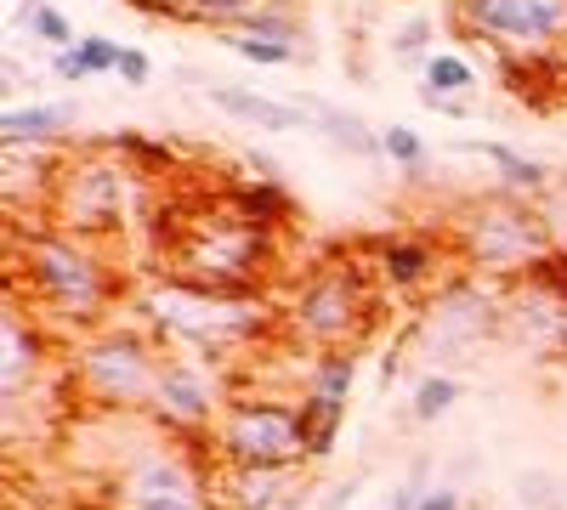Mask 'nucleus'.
Here are the masks:
<instances>
[{"label": "nucleus", "mask_w": 567, "mask_h": 510, "mask_svg": "<svg viewBox=\"0 0 567 510\" xmlns=\"http://www.w3.org/2000/svg\"><path fill=\"white\" fill-rule=\"evenodd\" d=\"M69 375H74V386L97 408H154L165 357H159V346L142 335V330L103 323V330L80 335Z\"/></svg>", "instance_id": "39448f33"}, {"label": "nucleus", "mask_w": 567, "mask_h": 510, "mask_svg": "<svg viewBox=\"0 0 567 510\" xmlns=\"http://www.w3.org/2000/svg\"><path fill=\"white\" fill-rule=\"evenodd\" d=\"M120 52H125V45L120 40H103V34H80V45H74L85 80L91 74H120Z\"/></svg>", "instance_id": "cd10ccee"}, {"label": "nucleus", "mask_w": 567, "mask_h": 510, "mask_svg": "<svg viewBox=\"0 0 567 510\" xmlns=\"http://www.w3.org/2000/svg\"><path fill=\"white\" fill-rule=\"evenodd\" d=\"M443 267L437 244L432 239H420V233H386L381 244H374V278L392 290H420V284H432Z\"/></svg>", "instance_id": "4468645a"}, {"label": "nucleus", "mask_w": 567, "mask_h": 510, "mask_svg": "<svg viewBox=\"0 0 567 510\" xmlns=\"http://www.w3.org/2000/svg\"><path fill=\"white\" fill-rule=\"evenodd\" d=\"M425 91L460 103V97L477 91V69H471V58H460V52H432V58H425Z\"/></svg>", "instance_id": "412c9836"}, {"label": "nucleus", "mask_w": 567, "mask_h": 510, "mask_svg": "<svg viewBox=\"0 0 567 510\" xmlns=\"http://www.w3.org/2000/svg\"><path fill=\"white\" fill-rule=\"evenodd\" d=\"M120 80H125V85H148V80H154L148 52H136V45H125V52H120Z\"/></svg>", "instance_id": "c756f323"}, {"label": "nucleus", "mask_w": 567, "mask_h": 510, "mask_svg": "<svg viewBox=\"0 0 567 510\" xmlns=\"http://www.w3.org/2000/svg\"><path fill=\"white\" fill-rule=\"evenodd\" d=\"M296 488V466H227V499L233 510H278Z\"/></svg>", "instance_id": "f3484780"}, {"label": "nucleus", "mask_w": 567, "mask_h": 510, "mask_svg": "<svg viewBox=\"0 0 567 510\" xmlns=\"http://www.w3.org/2000/svg\"><path fill=\"white\" fill-rule=\"evenodd\" d=\"M165 244H159V272L199 284L216 295H250L267 267L278 261V227L256 221L250 210H239V199L227 194V205H187L176 216H165Z\"/></svg>", "instance_id": "f257e3e1"}, {"label": "nucleus", "mask_w": 567, "mask_h": 510, "mask_svg": "<svg viewBox=\"0 0 567 510\" xmlns=\"http://www.w3.org/2000/svg\"><path fill=\"white\" fill-rule=\"evenodd\" d=\"M454 23L499 58H539L567 40V0H454Z\"/></svg>", "instance_id": "1a4fd4ad"}, {"label": "nucleus", "mask_w": 567, "mask_h": 510, "mask_svg": "<svg viewBox=\"0 0 567 510\" xmlns=\"http://www.w3.org/2000/svg\"><path fill=\"white\" fill-rule=\"evenodd\" d=\"M142 199H148V170L103 143L97 154L63 159V176L45 199V221L80 239H103L131 216H142Z\"/></svg>", "instance_id": "7ed1b4c3"}, {"label": "nucleus", "mask_w": 567, "mask_h": 510, "mask_svg": "<svg viewBox=\"0 0 567 510\" xmlns=\"http://www.w3.org/2000/svg\"><path fill=\"white\" fill-rule=\"evenodd\" d=\"M12 295H29L40 312L69 330H103V318L120 295V272L103 256L97 239L40 227V233H12Z\"/></svg>", "instance_id": "f03ea898"}, {"label": "nucleus", "mask_w": 567, "mask_h": 510, "mask_svg": "<svg viewBox=\"0 0 567 510\" xmlns=\"http://www.w3.org/2000/svg\"><path fill=\"white\" fill-rule=\"evenodd\" d=\"M221 34H256V40H278V45H296L301 40V18L290 7H256L239 23H227Z\"/></svg>", "instance_id": "4be33fe9"}, {"label": "nucleus", "mask_w": 567, "mask_h": 510, "mask_svg": "<svg viewBox=\"0 0 567 510\" xmlns=\"http://www.w3.org/2000/svg\"><path fill=\"white\" fill-rule=\"evenodd\" d=\"M420 493H425V459L414 466V477H409L403 488H392V499H386L381 510H414V504H420Z\"/></svg>", "instance_id": "7c9ffc66"}, {"label": "nucleus", "mask_w": 567, "mask_h": 510, "mask_svg": "<svg viewBox=\"0 0 567 510\" xmlns=\"http://www.w3.org/2000/svg\"><path fill=\"white\" fill-rule=\"evenodd\" d=\"M460 504H465V499H460V493H454V488L443 482V488H425L414 510H460Z\"/></svg>", "instance_id": "2f4dec72"}, {"label": "nucleus", "mask_w": 567, "mask_h": 510, "mask_svg": "<svg viewBox=\"0 0 567 510\" xmlns=\"http://www.w3.org/2000/svg\"><path fill=\"white\" fill-rule=\"evenodd\" d=\"M142 312H148L154 330H165L182 346H194L210 363L227 357L233 346L267 335V323H272L256 295H216V290H199V284H182V278H159V284L142 290Z\"/></svg>", "instance_id": "20e7f679"}, {"label": "nucleus", "mask_w": 567, "mask_h": 510, "mask_svg": "<svg viewBox=\"0 0 567 510\" xmlns=\"http://www.w3.org/2000/svg\"><path fill=\"white\" fill-rule=\"evenodd\" d=\"M154 414L171 431H205V426H216L221 403H216V386H210V368L194 363V357H165V375H159V392H154Z\"/></svg>", "instance_id": "f8f14e48"}, {"label": "nucleus", "mask_w": 567, "mask_h": 510, "mask_svg": "<svg viewBox=\"0 0 567 510\" xmlns=\"http://www.w3.org/2000/svg\"><path fill=\"white\" fill-rule=\"evenodd\" d=\"M341 426H347V403L301 392V437H307V459H329V454H336Z\"/></svg>", "instance_id": "a211bd4d"}, {"label": "nucleus", "mask_w": 567, "mask_h": 510, "mask_svg": "<svg viewBox=\"0 0 567 510\" xmlns=\"http://www.w3.org/2000/svg\"><path fill=\"white\" fill-rule=\"evenodd\" d=\"M465 148H471V154H483L488 165H499V170H505V181H511V188H523V194H539V188H545V176H550L539 159L511 154L505 143H465Z\"/></svg>", "instance_id": "5701e85b"}, {"label": "nucleus", "mask_w": 567, "mask_h": 510, "mask_svg": "<svg viewBox=\"0 0 567 510\" xmlns=\"http://www.w3.org/2000/svg\"><path fill=\"white\" fill-rule=\"evenodd\" d=\"M120 510H216L205 471L182 448H142L114 482Z\"/></svg>", "instance_id": "9d476101"}, {"label": "nucleus", "mask_w": 567, "mask_h": 510, "mask_svg": "<svg viewBox=\"0 0 567 510\" xmlns=\"http://www.w3.org/2000/svg\"><path fill=\"white\" fill-rule=\"evenodd\" d=\"M205 97L227 114V119H239L250 131H301L307 125V108L301 103H278V97H261V91L250 85H205Z\"/></svg>", "instance_id": "2eb2a0df"}, {"label": "nucleus", "mask_w": 567, "mask_h": 510, "mask_svg": "<svg viewBox=\"0 0 567 510\" xmlns=\"http://www.w3.org/2000/svg\"><path fill=\"white\" fill-rule=\"evenodd\" d=\"M454 397H460V381H454V375H425V381L414 386V420H420V426L443 420V414L454 408Z\"/></svg>", "instance_id": "b1692460"}, {"label": "nucleus", "mask_w": 567, "mask_h": 510, "mask_svg": "<svg viewBox=\"0 0 567 510\" xmlns=\"http://www.w3.org/2000/svg\"><path fill=\"white\" fill-rule=\"evenodd\" d=\"M216 454L227 466H307L301 403L227 397L216 420Z\"/></svg>", "instance_id": "6e6552de"}, {"label": "nucleus", "mask_w": 567, "mask_h": 510, "mask_svg": "<svg viewBox=\"0 0 567 510\" xmlns=\"http://www.w3.org/2000/svg\"><path fill=\"white\" fill-rule=\"evenodd\" d=\"M23 23L34 29V40H45V45H58V52H69V45H80L74 40V23L58 12V7H45V0H29L23 7Z\"/></svg>", "instance_id": "393cba45"}, {"label": "nucleus", "mask_w": 567, "mask_h": 510, "mask_svg": "<svg viewBox=\"0 0 567 510\" xmlns=\"http://www.w3.org/2000/svg\"><path fill=\"white\" fill-rule=\"evenodd\" d=\"M358 488H363V477H347V482H341V488H329V499H323V504H318V510H347V504H352V499H358Z\"/></svg>", "instance_id": "473e14b6"}, {"label": "nucleus", "mask_w": 567, "mask_h": 510, "mask_svg": "<svg viewBox=\"0 0 567 510\" xmlns=\"http://www.w3.org/2000/svg\"><path fill=\"white\" fill-rule=\"evenodd\" d=\"M301 108H307V119H318V125L329 131V143L352 148L358 159H374V154H381V131H369L358 114H347V108H329V103H312V97H301Z\"/></svg>", "instance_id": "6ab92c4d"}, {"label": "nucleus", "mask_w": 567, "mask_h": 510, "mask_svg": "<svg viewBox=\"0 0 567 510\" xmlns=\"http://www.w3.org/2000/svg\"><path fill=\"white\" fill-rule=\"evenodd\" d=\"M227 52H239L245 63H267V69H284L301 58V45H278V40H256V34H221Z\"/></svg>", "instance_id": "a878e982"}, {"label": "nucleus", "mask_w": 567, "mask_h": 510, "mask_svg": "<svg viewBox=\"0 0 567 510\" xmlns=\"http://www.w3.org/2000/svg\"><path fill=\"white\" fill-rule=\"evenodd\" d=\"M425 34H432V23H425V18H414V23H403L398 29V58H432V52H425Z\"/></svg>", "instance_id": "c85d7f7f"}, {"label": "nucleus", "mask_w": 567, "mask_h": 510, "mask_svg": "<svg viewBox=\"0 0 567 510\" xmlns=\"http://www.w3.org/2000/svg\"><path fill=\"white\" fill-rule=\"evenodd\" d=\"M284 323H290L296 341H307V346H318V352H352V346L369 335V323H374L369 267H358V261H329V267H318L307 284L296 290Z\"/></svg>", "instance_id": "423d86ee"}, {"label": "nucleus", "mask_w": 567, "mask_h": 510, "mask_svg": "<svg viewBox=\"0 0 567 510\" xmlns=\"http://www.w3.org/2000/svg\"><path fill=\"white\" fill-rule=\"evenodd\" d=\"M0 397H7V408H18L34 386H40V375H45V352H52V341H45V330H40V318H29L23 306H18V295H12V312H7V330H0Z\"/></svg>", "instance_id": "ddd939ff"}, {"label": "nucleus", "mask_w": 567, "mask_h": 510, "mask_svg": "<svg viewBox=\"0 0 567 510\" xmlns=\"http://www.w3.org/2000/svg\"><path fill=\"white\" fill-rule=\"evenodd\" d=\"M505 323V306L483 290V284H471V278H460V284H449L432 306L420 312V341L425 346H460V341H477V335H488V330H499Z\"/></svg>", "instance_id": "9b49d317"}, {"label": "nucleus", "mask_w": 567, "mask_h": 510, "mask_svg": "<svg viewBox=\"0 0 567 510\" xmlns=\"http://www.w3.org/2000/svg\"><path fill=\"white\" fill-rule=\"evenodd\" d=\"M381 154H386L392 165H403L409 176L425 170V143H420V131H409V125H386V131H381Z\"/></svg>", "instance_id": "bb28decb"}, {"label": "nucleus", "mask_w": 567, "mask_h": 510, "mask_svg": "<svg viewBox=\"0 0 567 510\" xmlns=\"http://www.w3.org/2000/svg\"><path fill=\"white\" fill-rule=\"evenodd\" d=\"M454 244L465 267H477V272H534L545 256H556V233H550L545 210L516 205V199L471 205L454 227Z\"/></svg>", "instance_id": "0eeeda50"}, {"label": "nucleus", "mask_w": 567, "mask_h": 510, "mask_svg": "<svg viewBox=\"0 0 567 510\" xmlns=\"http://www.w3.org/2000/svg\"><path fill=\"white\" fill-rule=\"evenodd\" d=\"M80 125V108L74 103H29V108H7L0 114V136L7 148H52L58 136H69Z\"/></svg>", "instance_id": "dca6fc26"}, {"label": "nucleus", "mask_w": 567, "mask_h": 510, "mask_svg": "<svg viewBox=\"0 0 567 510\" xmlns=\"http://www.w3.org/2000/svg\"><path fill=\"white\" fill-rule=\"evenodd\" d=\"M352 381H358V357H352V352H318V357L307 363V392H312V397L347 403V397H352Z\"/></svg>", "instance_id": "aec40b11"}]
</instances>
